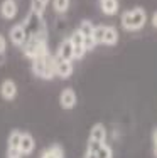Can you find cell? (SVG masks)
<instances>
[{
  "label": "cell",
  "mask_w": 157,
  "mask_h": 158,
  "mask_svg": "<svg viewBox=\"0 0 157 158\" xmlns=\"http://www.w3.org/2000/svg\"><path fill=\"white\" fill-rule=\"evenodd\" d=\"M96 156L98 158H111L113 156V152H111V148L107 145V143H103V145L98 148V152H96Z\"/></svg>",
  "instance_id": "ffe728a7"
},
{
  "label": "cell",
  "mask_w": 157,
  "mask_h": 158,
  "mask_svg": "<svg viewBox=\"0 0 157 158\" xmlns=\"http://www.w3.org/2000/svg\"><path fill=\"white\" fill-rule=\"evenodd\" d=\"M117 42H118V31L113 25H105L102 44H105V46H115Z\"/></svg>",
  "instance_id": "4fadbf2b"
},
{
  "label": "cell",
  "mask_w": 157,
  "mask_h": 158,
  "mask_svg": "<svg viewBox=\"0 0 157 158\" xmlns=\"http://www.w3.org/2000/svg\"><path fill=\"white\" fill-rule=\"evenodd\" d=\"M59 104H61L63 110H73L76 106V93L71 88L63 89L61 94H59Z\"/></svg>",
  "instance_id": "ba28073f"
},
{
  "label": "cell",
  "mask_w": 157,
  "mask_h": 158,
  "mask_svg": "<svg viewBox=\"0 0 157 158\" xmlns=\"http://www.w3.org/2000/svg\"><path fill=\"white\" fill-rule=\"evenodd\" d=\"M20 153L22 155H31L32 152H34V148H36V141H34V138H32V135L31 133H22V136H20Z\"/></svg>",
  "instance_id": "7c38bea8"
},
{
  "label": "cell",
  "mask_w": 157,
  "mask_h": 158,
  "mask_svg": "<svg viewBox=\"0 0 157 158\" xmlns=\"http://www.w3.org/2000/svg\"><path fill=\"white\" fill-rule=\"evenodd\" d=\"M41 158H64V153H63L61 146L54 145V146H51V148H47Z\"/></svg>",
  "instance_id": "ac0fdd59"
},
{
  "label": "cell",
  "mask_w": 157,
  "mask_h": 158,
  "mask_svg": "<svg viewBox=\"0 0 157 158\" xmlns=\"http://www.w3.org/2000/svg\"><path fill=\"white\" fill-rule=\"evenodd\" d=\"M22 47H24L25 57H29L31 61H32V59H36V57H41V56H44V54H47V52H49V51H47V39H46V34L29 37Z\"/></svg>",
  "instance_id": "3957f363"
},
{
  "label": "cell",
  "mask_w": 157,
  "mask_h": 158,
  "mask_svg": "<svg viewBox=\"0 0 157 158\" xmlns=\"http://www.w3.org/2000/svg\"><path fill=\"white\" fill-rule=\"evenodd\" d=\"M100 7L105 15H115L118 12V0H100Z\"/></svg>",
  "instance_id": "9a60e30c"
},
{
  "label": "cell",
  "mask_w": 157,
  "mask_h": 158,
  "mask_svg": "<svg viewBox=\"0 0 157 158\" xmlns=\"http://www.w3.org/2000/svg\"><path fill=\"white\" fill-rule=\"evenodd\" d=\"M107 140V130L102 123L93 125L91 131H89V141H98V143H105Z\"/></svg>",
  "instance_id": "5bb4252c"
},
{
  "label": "cell",
  "mask_w": 157,
  "mask_h": 158,
  "mask_svg": "<svg viewBox=\"0 0 157 158\" xmlns=\"http://www.w3.org/2000/svg\"><path fill=\"white\" fill-rule=\"evenodd\" d=\"M5 49H7V40H5V37H3V35H0V54H3Z\"/></svg>",
  "instance_id": "7402d4cb"
},
{
  "label": "cell",
  "mask_w": 157,
  "mask_h": 158,
  "mask_svg": "<svg viewBox=\"0 0 157 158\" xmlns=\"http://www.w3.org/2000/svg\"><path fill=\"white\" fill-rule=\"evenodd\" d=\"M54 71H56V76H59L61 79H68L73 74V62L63 61V59L54 56Z\"/></svg>",
  "instance_id": "52a82bcc"
},
{
  "label": "cell",
  "mask_w": 157,
  "mask_h": 158,
  "mask_svg": "<svg viewBox=\"0 0 157 158\" xmlns=\"http://www.w3.org/2000/svg\"><path fill=\"white\" fill-rule=\"evenodd\" d=\"M69 40H71V46H73V52H74V59H83L85 57V54H86V46H85V39H83V35L80 34V31H74L73 34H71V37H69Z\"/></svg>",
  "instance_id": "277c9868"
},
{
  "label": "cell",
  "mask_w": 157,
  "mask_h": 158,
  "mask_svg": "<svg viewBox=\"0 0 157 158\" xmlns=\"http://www.w3.org/2000/svg\"><path fill=\"white\" fill-rule=\"evenodd\" d=\"M147 22V12H145L142 7H135V9H130L125 10L120 17V24L125 31L129 32H135L140 31L142 27L145 25Z\"/></svg>",
  "instance_id": "6da1fadb"
},
{
  "label": "cell",
  "mask_w": 157,
  "mask_h": 158,
  "mask_svg": "<svg viewBox=\"0 0 157 158\" xmlns=\"http://www.w3.org/2000/svg\"><path fill=\"white\" fill-rule=\"evenodd\" d=\"M150 22H152V27H155L157 29V10L154 14H152V19H150Z\"/></svg>",
  "instance_id": "cb8c5ba5"
},
{
  "label": "cell",
  "mask_w": 157,
  "mask_h": 158,
  "mask_svg": "<svg viewBox=\"0 0 157 158\" xmlns=\"http://www.w3.org/2000/svg\"><path fill=\"white\" fill-rule=\"evenodd\" d=\"M152 143H154V155L157 156V128L154 130V133H152Z\"/></svg>",
  "instance_id": "603a6c76"
},
{
  "label": "cell",
  "mask_w": 157,
  "mask_h": 158,
  "mask_svg": "<svg viewBox=\"0 0 157 158\" xmlns=\"http://www.w3.org/2000/svg\"><path fill=\"white\" fill-rule=\"evenodd\" d=\"M17 12H19V7L15 0H3L2 5H0V15L7 19V20H12L17 15Z\"/></svg>",
  "instance_id": "9c48e42d"
},
{
  "label": "cell",
  "mask_w": 157,
  "mask_h": 158,
  "mask_svg": "<svg viewBox=\"0 0 157 158\" xmlns=\"http://www.w3.org/2000/svg\"><path fill=\"white\" fill-rule=\"evenodd\" d=\"M56 57L63 59V61H71V62H73V59H74V52H73V46H71L69 37H68V39H64L61 44H59L58 52H56Z\"/></svg>",
  "instance_id": "30bf717a"
},
{
  "label": "cell",
  "mask_w": 157,
  "mask_h": 158,
  "mask_svg": "<svg viewBox=\"0 0 157 158\" xmlns=\"http://www.w3.org/2000/svg\"><path fill=\"white\" fill-rule=\"evenodd\" d=\"M78 31L80 34L83 35L85 39V46H86V51H91V49H95V39H93V31H95V25L91 24L89 20H83L80 24V27H78Z\"/></svg>",
  "instance_id": "5b68a950"
},
{
  "label": "cell",
  "mask_w": 157,
  "mask_h": 158,
  "mask_svg": "<svg viewBox=\"0 0 157 158\" xmlns=\"http://www.w3.org/2000/svg\"><path fill=\"white\" fill-rule=\"evenodd\" d=\"M32 73L36 74L37 77L41 79H46L49 81L56 76V71H54V56H51L49 52L41 57L32 59Z\"/></svg>",
  "instance_id": "7a4b0ae2"
},
{
  "label": "cell",
  "mask_w": 157,
  "mask_h": 158,
  "mask_svg": "<svg viewBox=\"0 0 157 158\" xmlns=\"http://www.w3.org/2000/svg\"><path fill=\"white\" fill-rule=\"evenodd\" d=\"M9 39L10 42L14 44V46L17 47H22L25 44V40H27V32H25L24 25L22 24H15L12 29L9 31Z\"/></svg>",
  "instance_id": "8992f818"
},
{
  "label": "cell",
  "mask_w": 157,
  "mask_h": 158,
  "mask_svg": "<svg viewBox=\"0 0 157 158\" xmlns=\"http://www.w3.org/2000/svg\"><path fill=\"white\" fill-rule=\"evenodd\" d=\"M20 136H22V133L20 131H17V130H14L12 133L9 135V140H7V148L9 150H20L19 146H20Z\"/></svg>",
  "instance_id": "e0dca14e"
},
{
  "label": "cell",
  "mask_w": 157,
  "mask_h": 158,
  "mask_svg": "<svg viewBox=\"0 0 157 158\" xmlns=\"http://www.w3.org/2000/svg\"><path fill=\"white\" fill-rule=\"evenodd\" d=\"M69 2L71 0H52V7L58 14H66L69 9Z\"/></svg>",
  "instance_id": "d6986e66"
},
{
  "label": "cell",
  "mask_w": 157,
  "mask_h": 158,
  "mask_svg": "<svg viewBox=\"0 0 157 158\" xmlns=\"http://www.w3.org/2000/svg\"><path fill=\"white\" fill-rule=\"evenodd\" d=\"M24 155L20 153V150H9L7 148V158H22Z\"/></svg>",
  "instance_id": "44dd1931"
},
{
  "label": "cell",
  "mask_w": 157,
  "mask_h": 158,
  "mask_svg": "<svg viewBox=\"0 0 157 158\" xmlns=\"http://www.w3.org/2000/svg\"><path fill=\"white\" fill-rule=\"evenodd\" d=\"M85 158H98V156H96V153H91V152H86V155H85Z\"/></svg>",
  "instance_id": "d4e9b609"
},
{
  "label": "cell",
  "mask_w": 157,
  "mask_h": 158,
  "mask_svg": "<svg viewBox=\"0 0 157 158\" xmlns=\"http://www.w3.org/2000/svg\"><path fill=\"white\" fill-rule=\"evenodd\" d=\"M0 94H2L3 99L12 101L14 98L17 96V84L12 79H5V81L0 84Z\"/></svg>",
  "instance_id": "8fae6325"
},
{
  "label": "cell",
  "mask_w": 157,
  "mask_h": 158,
  "mask_svg": "<svg viewBox=\"0 0 157 158\" xmlns=\"http://www.w3.org/2000/svg\"><path fill=\"white\" fill-rule=\"evenodd\" d=\"M49 2H51V0H32V2H31V12H34V14H37V15L42 17Z\"/></svg>",
  "instance_id": "2e32d148"
}]
</instances>
